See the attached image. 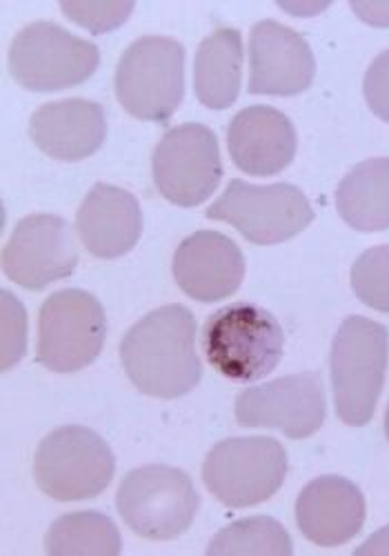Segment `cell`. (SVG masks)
Instances as JSON below:
<instances>
[{
	"mask_svg": "<svg viewBox=\"0 0 389 556\" xmlns=\"http://www.w3.org/2000/svg\"><path fill=\"white\" fill-rule=\"evenodd\" d=\"M356 554H389V526L372 534L359 549Z\"/></svg>",
	"mask_w": 389,
	"mask_h": 556,
	"instance_id": "f1b7e54d",
	"label": "cell"
},
{
	"mask_svg": "<svg viewBox=\"0 0 389 556\" xmlns=\"http://www.w3.org/2000/svg\"><path fill=\"white\" fill-rule=\"evenodd\" d=\"M172 271L178 288L189 299L216 303L240 288L246 276V258L229 237L201 229L178 245Z\"/></svg>",
	"mask_w": 389,
	"mask_h": 556,
	"instance_id": "9a60e30c",
	"label": "cell"
},
{
	"mask_svg": "<svg viewBox=\"0 0 389 556\" xmlns=\"http://www.w3.org/2000/svg\"><path fill=\"white\" fill-rule=\"evenodd\" d=\"M316 74L308 40L274 21L256 23L250 34V94L297 97Z\"/></svg>",
	"mask_w": 389,
	"mask_h": 556,
	"instance_id": "5bb4252c",
	"label": "cell"
},
{
	"mask_svg": "<svg viewBox=\"0 0 389 556\" xmlns=\"http://www.w3.org/2000/svg\"><path fill=\"white\" fill-rule=\"evenodd\" d=\"M121 361L142 394L185 396L203 375L193 314L183 305H165L142 316L121 343Z\"/></svg>",
	"mask_w": 389,
	"mask_h": 556,
	"instance_id": "6da1fadb",
	"label": "cell"
},
{
	"mask_svg": "<svg viewBox=\"0 0 389 556\" xmlns=\"http://www.w3.org/2000/svg\"><path fill=\"white\" fill-rule=\"evenodd\" d=\"M185 94V50L167 36L131 42L116 67L118 103L136 118L167 123Z\"/></svg>",
	"mask_w": 389,
	"mask_h": 556,
	"instance_id": "277c9868",
	"label": "cell"
},
{
	"mask_svg": "<svg viewBox=\"0 0 389 556\" xmlns=\"http://www.w3.org/2000/svg\"><path fill=\"white\" fill-rule=\"evenodd\" d=\"M291 552H294V547H291L287 530L272 517L240 519L223 528L208 545L210 556H289Z\"/></svg>",
	"mask_w": 389,
	"mask_h": 556,
	"instance_id": "603a6c76",
	"label": "cell"
},
{
	"mask_svg": "<svg viewBox=\"0 0 389 556\" xmlns=\"http://www.w3.org/2000/svg\"><path fill=\"white\" fill-rule=\"evenodd\" d=\"M27 345V316L16 296L3 290V369L16 365Z\"/></svg>",
	"mask_w": 389,
	"mask_h": 556,
	"instance_id": "484cf974",
	"label": "cell"
},
{
	"mask_svg": "<svg viewBox=\"0 0 389 556\" xmlns=\"http://www.w3.org/2000/svg\"><path fill=\"white\" fill-rule=\"evenodd\" d=\"M352 12L369 25L389 27V3H352Z\"/></svg>",
	"mask_w": 389,
	"mask_h": 556,
	"instance_id": "83f0119b",
	"label": "cell"
},
{
	"mask_svg": "<svg viewBox=\"0 0 389 556\" xmlns=\"http://www.w3.org/2000/svg\"><path fill=\"white\" fill-rule=\"evenodd\" d=\"M336 210L359 231L389 227V159H369L356 165L336 190Z\"/></svg>",
	"mask_w": 389,
	"mask_h": 556,
	"instance_id": "44dd1931",
	"label": "cell"
},
{
	"mask_svg": "<svg viewBox=\"0 0 389 556\" xmlns=\"http://www.w3.org/2000/svg\"><path fill=\"white\" fill-rule=\"evenodd\" d=\"M363 89L369 110L389 123V50L369 65Z\"/></svg>",
	"mask_w": 389,
	"mask_h": 556,
	"instance_id": "4316f807",
	"label": "cell"
},
{
	"mask_svg": "<svg viewBox=\"0 0 389 556\" xmlns=\"http://www.w3.org/2000/svg\"><path fill=\"white\" fill-rule=\"evenodd\" d=\"M152 172L159 192L170 203L201 205L223 178L216 134L201 123L172 127L154 150Z\"/></svg>",
	"mask_w": 389,
	"mask_h": 556,
	"instance_id": "8fae6325",
	"label": "cell"
},
{
	"mask_svg": "<svg viewBox=\"0 0 389 556\" xmlns=\"http://www.w3.org/2000/svg\"><path fill=\"white\" fill-rule=\"evenodd\" d=\"M227 148L234 165L252 176H274L297 154V129L267 105L240 110L227 127Z\"/></svg>",
	"mask_w": 389,
	"mask_h": 556,
	"instance_id": "2e32d148",
	"label": "cell"
},
{
	"mask_svg": "<svg viewBox=\"0 0 389 556\" xmlns=\"http://www.w3.org/2000/svg\"><path fill=\"white\" fill-rule=\"evenodd\" d=\"M76 229L89 254L99 258H118L140 239L142 214L134 194L99 182L85 197Z\"/></svg>",
	"mask_w": 389,
	"mask_h": 556,
	"instance_id": "d6986e66",
	"label": "cell"
},
{
	"mask_svg": "<svg viewBox=\"0 0 389 556\" xmlns=\"http://www.w3.org/2000/svg\"><path fill=\"white\" fill-rule=\"evenodd\" d=\"M352 288L361 303L389 314V245H376L352 267Z\"/></svg>",
	"mask_w": 389,
	"mask_h": 556,
	"instance_id": "cb8c5ba5",
	"label": "cell"
},
{
	"mask_svg": "<svg viewBox=\"0 0 389 556\" xmlns=\"http://www.w3.org/2000/svg\"><path fill=\"white\" fill-rule=\"evenodd\" d=\"M297 523L303 536L321 547L343 545L365 523V498L343 477H318L299 494Z\"/></svg>",
	"mask_w": 389,
	"mask_h": 556,
	"instance_id": "e0dca14e",
	"label": "cell"
},
{
	"mask_svg": "<svg viewBox=\"0 0 389 556\" xmlns=\"http://www.w3.org/2000/svg\"><path fill=\"white\" fill-rule=\"evenodd\" d=\"M201 496L191 479L170 466H145L125 475L116 494L123 521L138 536L170 541L189 530Z\"/></svg>",
	"mask_w": 389,
	"mask_h": 556,
	"instance_id": "5b68a950",
	"label": "cell"
},
{
	"mask_svg": "<svg viewBox=\"0 0 389 556\" xmlns=\"http://www.w3.org/2000/svg\"><path fill=\"white\" fill-rule=\"evenodd\" d=\"M325 388L316 372L289 375L242 390L236 399V421L242 428L278 430L287 439H308L325 421Z\"/></svg>",
	"mask_w": 389,
	"mask_h": 556,
	"instance_id": "7c38bea8",
	"label": "cell"
},
{
	"mask_svg": "<svg viewBox=\"0 0 389 556\" xmlns=\"http://www.w3.org/2000/svg\"><path fill=\"white\" fill-rule=\"evenodd\" d=\"M101 63L93 42L83 40L61 25L34 23L10 48V72L32 91H61L85 83Z\"/></svg>",
	"mask_w": 389,
	"mask_h": 556,
	"instance_id": "30bf717a",
	"label": "cell"
},
{
	"mask_svg": "<svg viewBox=\"0 0 389 556\" xmlns=\"http://www.w3.org/2000/svg\"><path fill=\"white\" fill-rule=\"evenodd\" d=\"M45 549L52 556H116L123 549V541L110 517L72 513L47 530Z\"/></svg>",
	"mask_w": 389,
	"mask_h": 556,
	"instance_id": "7402d4cb",
	"label": "cell"
},
{
	"mask_svg": "<svg viewBox=\"0 0 389 556\" xmlns=\"http://www.w3.org/2000/svg\"><path fill=\"white\" fill-rule=\"evenodd\" d=\"M110 445L83 426H65L45 437L34 458V479L54 501H87L114 479Z\"/></svg>",
	"mask_w": 389,
	"mask_h": 556,
	"instance_id": "8992f818",
	"label": "cell"
},
{
	"mask_svg": "<svg viewBox=\"0 0 389 556\" xmlns=\"http://www.w3.org/2000/svg\"><path fill=\"white\" fill-rule=\"evenodd\" d=\"M63 14L91 34L121 27L134 12V3H61Z\"/></svg>",
	"mask_w": 389,
	"mask_h": 556,
	"instance_id": "d4e9b609",
	"label": "cell"
},
{
	"mask_svg": "<svg viewBox=\"0 0 389 556\" xmlns=\"http://www.w3.org/2000/svg\"><path fill=\"white\" fill-rule=\"evenodd\" d=\"M32 141L57 161H83L105 143V110L85 99L47 103L29 118Z\"/></svg>",
	"mask_w": 389,
	"mask_h": 556,
	"instance_id": "ac0fdd59",
	"label": "cell"
},
{
	"mask_svg": "<svg viewBox=\"0 0 389 556\" xmlns=\"http://www.w3.org/2000/svg\"><path fill=\"white\" fill-rule=\"evenodd\" d=\"M208 218L229 223L250 243L276 245L301 235L314 220V210L294 185H252L236 178L208 207Z\"/></svg>",
	"mask_w": 389,
	"mask_h": 556,
	"instance_id": "52a82bcc",
	"label": "cell"
},
{
	"mask_svg": "<svg viewBox=\"0 0 389 556\" xmlns=\"http://www.w3.org/2000/svg\"><path fill=\"white\" fill-rule=\"evenodd\" d=\"M389 356L387 328L365 316H350L331 343V392L340 421L361 428L374 416Z\"/></svg>",
	"mask_w": 389,
	"mask_h": 556,
	"instance_id": "3957f363",
	"label": "cell"
},
{
	"mask_svg": "<svg viewBox=\"0 0 389 556\" xmlns=\"http://www.w3.org/2000/svg\"><path fill=\"white\" fill-rule=\"evenodd\" d=\"M108 334L105 309L83 290H61L38 316V363L52 372H78L101 354Z\"/></svg>",
	"mask_w": 389,
	"mask_h": 556,
	"instance_id": "9c48e42d",
	"label": "cell"
},
{
	"mask_svg": "<svg viewBox=\"0 0 389 556\" xmlns=\"http://www.w3.org/2000/svg\"><path fill=\"white\" fill-rule=\"evenodd\" d=\"M78 263L72 227L65 218L34 214L23 218L3 250V269L25 290H42L74 274Z\"/></svg>",
	"mask_w": 389,
	"mask_h": 556,
	"instance_id": "4fadbf2b",
	"label": "cell"
},
{
	"mask_svg": "<svg viewBox=\"0 0 389 556\" xmlns=\"http://www.w3.org/2000/svg\"><path fill=\"white\" fill-rule=\"evenodd\" d=\"M242 38L238 29H214L193 59V89L199 101L210 110L234 105L240 91Z\"/></svg>",
	"mask_w": 389,
	"mask_h": 556,
	"instance_id": "ffe728a7",
	"label": "cell"
},
{
	"mask_svg": "<svg viewBox=\"0 0 389 556\" xmlns=\"http://www.w3.org/2000/svg\"><path fill=\"white\" fill-rule=\"evenodd\" d=\"M385 434H387V441H389V405H387V412H385Z\"/></svg>",
	"mask_w": 389,
	"mask_h": 556,
	"instance_id": "f546056e",
	"label": "cell"
},
{
	"mask_svg": "<svg viewBox=\"0 0 389 556\" xmlns=\"http://www.w3.org/2000/svg\"><path fill=\"white\" fill-rule=\"evenodd\" d=\"M201 343L218 375L236 383H252L274 372L283 356L285 334L267 309L234 303L205 320Z\"/></svg>",
	"mask_w": 389,
	"mask_h": 556,
	"instance_id": "7a4b0ae2",
	"label": "cell"
},
{
	"mask_svg": "<svg viewBox=\"0 0 389 556\" xmlns=\"http://www.w3.org/2000/svg\"><path fill=\"white\" fill-rule=\"evenodd\" d=\"M287 477V454L276 439L236 437L214 445L203 463L208 490L227 507L272 498Z\"/></svg>",
	"mask_w": 389,
	"mask_h": 556,
	"instance_id": "ba28073f",
	"label": "cell"
}]
</instances>
